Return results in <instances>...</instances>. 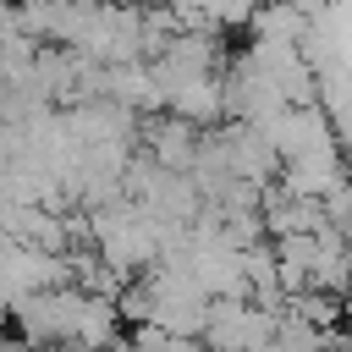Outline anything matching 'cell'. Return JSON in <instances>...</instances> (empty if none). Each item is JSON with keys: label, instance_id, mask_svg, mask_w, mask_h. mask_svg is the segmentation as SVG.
<instances>
[{"label": "cell", "instance_id": "cell-1", "mask_svg": "<svg viewBox=\"0 0 352 352\" xmlns=\"http://www.w3.org/2000/svg\"><path fill=\"white\" fill-rule=\"evenodd\" d=\"M270 336H275V314L270 308H248L242 297H209L204 302L198 341L209 352H258Z\"/></svg>", "mask_w": 352, "mask_h": 352}, {"label": "cell", "instance_id": "cell-2", "mask_svg": "<svg viewBox=\"0 0 352 352\" xmlns=\"http://www.w3.org/2000/svg\"><path fill=\"white\" fill-rule=\"evenodd\" d=\"M82 297H88L82 286L60 280V286H38V292H28L11 314H16V324H22V336H28V341H44V346H72V330H77Z\"/></svg>", "mask_w": 352, "mask_h": 352}, {"label": "cell", "instance_id": "cell-3", "mask_svg": "<svg viewBox=\"0 0 352 352\" xmlns=\"http://www.w3.org/2000/svg\"><path fill=\"white\" fill-rule=\"evenodd\" d=\"M198 126L192 121H182V116H165L154 132H148V154H154V165H165V170H187L192 165V154H198Z\"/></svg>", "mask_w": 352, "mask_h": 352}, {"label": "cell", "instance_id": "cell-4", "mask_svg": "<svg viewBox=\"0 0 352 352\" xmlns=\"http://www.w3.org/2000/svg\"><path fill=\"white\" fill-rule=\"evenodd\" d=\"M248 22H253V33L264 44H302L308 38V16L292 0H270L264 11H248Z\"/></svg>", "mask_w": 352, "mask_h": 352}, {"label": "cell", "instance_id": "cell-5", "mask_svg": "<svg viewBox=\"0 0 352 352\" xmlns=\"http://www.w3.org/2000/svg\"><path fill=\"white\" fill-rule=\"evenodd\" d=\"M253 0H204V22H248Z\"/></svg>", "mask_w": 352, "mask_h": 352}]
</instances>
